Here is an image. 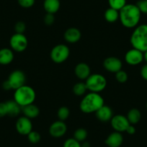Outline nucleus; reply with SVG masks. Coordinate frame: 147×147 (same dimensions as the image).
<instances>
[{
  "instance_id": "nucleus-14",
  "label": "nucleus",
  "mask_w": 147,
  "mask_h": 147,
  "mask_svg": "<svg viewBox=\"0 0 147 147\" xmlns=\"http://www.w3.org/2000/svg\"><path fill=\"white\" fill-rule=\"evenodd\" d=\"M123 141V137L120 132H115L110 134L105 139L106 145L109 147H120Z\"/></svg>"
},
{
  "instance_id": "nucleus-17",
  "label": "nucleus",
  "mask_w": 147,
  "mask_h": 147,
  "mask_svg": "<svg viewBox=\"0 0 147 147\" xmlns=\"http://www.w3.org/2000/svg\"><path fill=\"white\" fill-rule=\"evenodd\" d=\"M90 68L87 63H80L75 67V74L80 80H87L90 75Z\"/></svg>"
},
{
  "instance_id": "nucleus-10",
  "label": "nucleus",
  "mask_w": 147,
  "mask_h": 147,
  "mask_svg": "<svg viewBox=\"0 0 147 147\" xmlns=\"http://www.w3.org/2000/svg\"><path fill=\"white\" fill-rule=\"evenodd\" d=\"M125 60L128 64L131 66L138 65L144 60V53L133 48L125 53Z\"/></svg>"
},
{
  "instance_id": "nucleus-6",
  "label": "nucleus",
  "mask_w": 147,
  "mask_h": 147,
  "mask_svg": "<svg viewBox=\"0 0 147 147\" xmlns=\"http://www.w3.org/2000/svg\"><path fill=\"white\" fill-rule=\"evenodd\" d=\"M70 51L69 47L64 44L56 45L51 51V59L54 63H61L69 58Z\"/></svg>"
},
{
  "instance_id": "nucleus-32",
  "label": "nucleus",
  "mask_w": 147,
  "mask_h": 147,
  "mask_svg": "<svg viewBox=\"0 0 147 147\" xmlns=\"http://www.w3.org/2000/svg\"><path fill=\"white\" fill-rule=\"evenodd\" d=\"M25 29H26V25L23 22H21V21L17 22L15 26V30L16 33L23 34L25 31Z\"/></svg>"
},
{
  "instance_id": "nucleus-18",
  "label": "nucleus",
  "mask_w": 147,
  "mask_h": 147,
  "mask_svg": "<svg viewBox=\"0 0 147 147\" xmlns=\"http://www.w3.org/2000/svg\"><path fill=\"white\" fill-rule=\"evenodd\" d=\"M22 112L23 113L24 116L31 119V118H35L38 116L40 114V110L38 106L33 105L32 103V104L22 107Z\"/></svg>"
},
{
  "instance_id": "nucleus-19",
  "label": "nucleus",
  "mask_w": 147,
  "mask_h": 147,
  "mask_svg": "<svg viewBox=\"0 0 147 147\" xmlns=\"http://www.w3.org/2000/svg\"><path fill=\"white\" fill-rule=\"evenodd\" d=\"M14 59V53L9 49H0V64H9Z\"/></svg>"
},
{
  "instance_id": "nucleus-41",
  "label": "nucleus",
  "mask_w": 147,
  "mask_h": 147,
  "mask_svg": "<svg viewBox=\"0 0 147 147\" xmlns=\"http://www.w3.org/2000/svg\"><path fill=\"white\" fill-rule=\"evenodd\" d=\"M146 109H147V102H146Z\"/></svg>"
},
{
  "instance_id": "nucleus-21",
  "label": "nucleus",
  "mask_w": 147,
  "mask_h": 147,
  "mask_svg": "<svg viewBox=\"0 0 147 147\" xmlns=\"http://www.w3.org/2000/svg\"><path fill=\"white\" fill-rule=\"evenodd\" d=\"M60 1L59 0H45L43 7L47 13L53 14L58 12L60 9Z\"/></svg>"
},
{
  "instance_id": "nucleus-25",
  "label": "nucleus",
  "mask_w": 147,
  "mask_h": 147,
  "mask_svg": "<svg viewBox=\"0 0 147 147\" xmlns=\"http://www.w3.org/2000/svg\"><path fill=\"white\" fill-rule=\"evenodd\" d=\"M87 90V86L84 82H78L74 86L73 92L77 96H82L86 92Z\"/></svg>"
},
{
  "instance_id": "nucleus-35",
  "label": "nucleus",
  "mask_w": 147,
  "mask_h": 147,
  "mask_svg": "<svg viewBox=\"0 0 147 147\" xmlns=\"http://www.w3.org/2000/svg\"><path fill=\"white\" fill-rule=\"evenodd\" d=\"M7 115V110L5 102H0V118Z\"/></svg>"
},
{
  "instance_id": "nucleus-29",
  "label": "nucleus",
  "mask_w": 147,
  "mask_h": 147,
  "mask_svg": "<svg viewBox=\"0 0 147 147\" xmlns=\"http://www.w3.org/2000/svg\"><path fill=\"white\" fill-rule=\"evenodd\" d=\"M115 78L118 82L124 83L128 80V74L124 71L120 70L115 73Z\"/></svg>"
},
{
  "instance_id": "nucleus-30",
  "label": "nucleus",
  "mask_w": 147,
  "mask_h": 147,
  "mask_svg": "<svg viewBox=\"0 0 147 147\" xmlns=\"http://www.w3.org/2000/svg\"><path fill=\"white\" fill-rule=\"evenodd\" d=\"M63 147H81V144L78 141L71 138L66 140L63 144Z\"/></svg>"
},
{
  "instance_id": "nucleus-13",
  "label": "nucleus",
  "mask_w": 147,
  "mask_h": 147,
  "mask_svg": "<svg viewBox=\"0 0 147 147\" xmlns=\"http://www.w3.org/2000/svg\"><path fill=\"white\" fill-rule=\"evenodd\" d=\"M67 131V127L63 121H58L53 123L49 128V134L54 138L62 137Z\"/></svg>"
},
{
  "instance_id": "nucleus-7",
  "label": "nucleus",
  "mask_w": 147,
  "mask_h": 147,
  "mask_svg": "<svg viewBox=\"0 0 147 147\" xmlns=\"http://www.w3.org/2000/svg\"><path fill=\"white\" fill-rule=\"evenodd\" d=\"M9 43L12 50L17 52H22L28 47V41L24 34L15 33L11 37Z\"/></svg>"
},
{
  "instance_id": "nucleus-5",
  "label": "nucleus",
  "mask_w": 147,
  "mask_h": 147,
  "mask_svg": "<svg viewBox=\"0 0 147 147\" xmlns=\"http://www.w3.org/2000/svg\"><path fill=\"white\" fill-rule=\"evenodd\" d=\"M85 84L87 90L92 92L99 93L104 90L107 85V80L104 76L100 74H90V77L86 80Z\"/></svg>"
},
{
  "instance_id": "nucleus-39",
  "label": "nucleus",
  "mask_w": 147,
  "mask_h": 147,
  "mask_svg": "<svg viewBox=\"0 0 147 147\" xmlns=\"http://www.w3.org/2000/svg\"><path fill=\"white\" fill-rule=\"evenodd\" d=\"M81 147H90V144L89 142H84L81 144Z\"/></svg>"
},
{
  "instance_id": "nucleus-27",
  "label": "nucleus",
  "mask_w": 147,
  "mask_h": 147,
  "mask_svg": "<svg viewBox=\"0 0 147 147\" xmlns=\"http://www.w3.org/2000/svg\"><path fill=\"white\" fill-rule=\"evenodd\" d=\"M70 114V111H69V108L67 107H61L58 110V117H59V120L61 121H64L65 120L67 119Z\"/></svg>"
},
{
  "instance_id": "nucleus-20",
  "label": "nucleus",
  "mask_w": 147,
  "mask_h": 147,
  "mask_svg": "<svg viewBox=\"0 0 147 147\" xmlns=\"http://www.w3.org/2000/svg\"><path fill=\"white\" fill-rule=\"evenodd\" d=\"M5 103H6L7 110V115L9 116H18L22 111V107L15 100H9Z\"/></svg>"
},
{
  "instance_id": "nucleus-12",
  "label": "nucleus",
  "mask_w": 147,
  "mask_h": 147,
  "mask_svg": "<svg viewBox=\"0 0 147 147\" xmlns=\"http://www.w3.org/2000/svg\"><path fill=\"white\" fill-rule=\"evenodd\" d=\"M103 66L107 71L112 73H116L122 69V61L114 56L107 58L103 62Z\"/></svg>"
},
{
  "instance_id": "nucleus-36",
  "label": "nucleus",
  "mask_w": 147,
  "mask_h": 147,
  "mask_svg": "<svg viewBox=\"0 0 147 147\" xmlns=\"http://www.w3.org/2000/svg\"><path fill=\"white\" fill-rule=\"evenodd\" d=\"M141 75L144 80L147 81V63L142 66L141 69Z\"/></svg>"
},
{
  "instance_id": "nucleus-31",
  "label": "nucleus",
  "mask_w": 147,
  "mask_h": 147,
  "mask_svg": "<svg viewBox=\"0 0 147 147\" xmlns=\"http://www.w3.org/2000/svg\"><path fill=\"white\" fill-rule=\"evenodd\" d=\"M136 5L141 13L147 15V0H139Z\"/></svg>"
},
{
  "instance_id": "nucleus-3",
  "label": "nucleus",
  "mask_w": 147,
  "mask_h": 147,
  "mask_svg": "<svg viewBox=\"0 0 147 147\" xmlns=\"http://www.w3.org/2000/svg\"><path fill=\"white\" fill-rule=\"evenodd\" d=\"M131 43L134 49L141 52L147 51V25H138L133 32L131 36Z\"/></svg>"
},
{
  "instance_id": "nucleus-2",
  "label": "nucleus",
  "mask_w": 147,
  "mask_h": 147,
  "mask_svg": "<svg viewBox=\"0 0 147 147\" xmlns=\"http://www.w3.org/2000/svg\"><path fill=\"white\" fill-rule=\"evenodd\" d=\"M104 105V100L99 93L90 92L83 97L80 102V110L84 113H95Z\"/></svg>"
},
{
  "instance_id": "nucleus-38",
  "label": "nucleus",
  "mask_w": 147,
  "mask_h": 147,
  "mask_svg": "<svg viewBox=\"0 0 147 147\" xmlns=\"http://www.w3.org/2000/svg\"><path fill=\"white\" fill-rule=\"evenodd\" d=\"M2 87H3L4 90H12L10 84H9V82H8L7 80V81H5V82L3 83V84H2Z\"/></svg>"
},
{
  "instance_id": "nucleus-24",
  "label": "nucleus",
  "mask_w": 147,
  "mask_h": 147,
  "mask_svg": "<svg viewBox=\"0 0 147 147\" xmlns=\"http://www.w3.org/2000/svg\"><path fill=\"white\" fill-rule=\"evenodd\" d=\"M87 137V131L84 128H80L75 131L74 134V138L78 141L79 142L84 141Z\"/></svg>"
},
{
  "instance_id": "nucleus-15",
  "label": "nucleus",
  "mask_w": 147,
  "mask_h": 147,
  "mask_svg": "<svg viewBox=\"0 0 147 147\" xmlns=\"http://www.w3.org/2000/svg\"><path fill=\"white\" fill-rule=\"evenodd\" d=\"M96 117L98 118L99 121L102 122H107L112 119L113 110L110 107L107 105H103L95 112Z\"/></svg>"
},
{
  "instance_id": "nucleus-23",
  "label": "nucleus",
  "mask_w": 147,
  "mask_h": 147,
  "mask_svg": "<svg viewBox=\"0 0 147 147\" xmlns=\"http://www.w3.org/2000/svg\"><path fill=\"white\" fill-rule=\"evenodd\" d=\"M105 18L107 22L110 23L115 22L119 19V11L113 8H108L105 12Z\"/></svg>"
},
{
  "instance_id": "nucleus-28",
  "label": "nucleus",
  "mask_w": 147,
  "mask_h": 147,
  "mask_svg": "<svg viewBox=\"0 0 147 147\" xmlns=\"http://www.w3.org/2000/svg\"><path fill=\"white\" fill-rule=\"evenodd\" d=\"M28 138L29 141L32 144H38L39 141H40V134L37 131H32L28 135Z\"/></svg>"
},
{
  "instance_id": "nucleus-11",
  "label": "nucleus",
  "mask_w": 147,
  "mask_h": 147,
  "mask_svg": "<svg viewBox=\"0 0 147 147\" xmlns=\"http://www.w3.org/2000/svg\"><path fill=\"white\" fill-rule=\"evenodd\" d=\"M16 130L21 135L28 136L32 131L30 119L25 116L20 117L16 122Z\"/></svg>"
},
{
  "instance_id": "nucleus-22",
  "label": "nucleus",
  "mask_w": 147,
  "mask_h": 147,
  "mask_svg": "<svg viewBox=\"0 0 147 147\" xmlns=\"http://www.w3.org/2000/svg\"><path fill=\"white\" fill-rule=\"evenodd\" d=\"M127 118L129 121L130 124L134 125V124L138 123L141 118V114L139 110L136 108H133L129 110L127 115Z\"/></svg>"
},
{
  "instance_id": "nucleus-37",
  "label": "nucleus",
  "mask_w": 147,
  "mask_h": 147,
  "mask_svg": "<svg viewBox=\"0 0 147 147\" xmlns=\"http://www.w3.org/2000/svg\"><path fill=\"white\" fill-rule=\"evenodd\" d=\"M126 132L128 133V134H130V135H133V134H134L136 133V128L134 125H132L131 124V125L127 128Z\"/></svg>"
},
{
  "instance_id": "nucleus-4",
  "label": "nucleus",
  "mask_w": 147,
  "mask_h": 147,
  "mask_svg": "<svg viewBox=\"0 0 147 147\" xmlns=\"http://www.w3.org/2000/svg\"><path fill=\"white\" fill-rule=\"evenodd\" d=\"M35 92L32 87L28 85H23L15 90L14 100L21 107H23L28 105L32 104L35 101Z\"/></svg>"
},
{
  "instance_id": "nucleus-26",
  "label": "nucleus",
  "mask_w": 147,
  "mask_h": 147,
  "mask_svg": "<svg viewBox=\"0 0 147 147\" xmlns=\"http://www.w3.org/2000/svg\"><path fill=\"white\" fill-rule=\"evenodd\" d=\"M108 4L110 8L120 11L127 3L126 0H108Z\"/></svg>"
},
{
  "instance_id": "nucleus-33",
  "label": "nucleus",
  "mask_w": 147,
  "mask_h": 147,
  "mask_svg": "<svg viewBox=\"0 0 147 147\" xmlns=\"http://www.w3.org/2000/svg\"><path fill=\"white\" fill-rule=\"evenodd\" d=\"M35 0H18V3L22 7L30 8L35 4Z\"/></svg>"
},
{
  "instance_id": "nucleus-40",
  "label": "nucleus",
  "mask_w": 147,
  "mask_h": 147,
  "mask_svg": "<svg viewBox=\"0 0 147 147\" xmlns=\"http://www.w3.org/2000/svg\"><path fill=\"white\" fill-rule=\"evenodd\" d=\"M144 60L147 63V51L144 52Z\"/></svg>"
},
{
  "instance_id": "nucleus-34",
  "label": "nucleus",
  "mask_w": 147,
  "mask_h": 147,
  "mask_svg": "<svg viewBox=\"0 0 147 147\" xmlns=\"http://www.w3.org/2000/svg\"><path fill=\"white\" fill-rule=\"evenodd\" d=\"M55 17L53 14L47 13L44 17V22L47 25H51L54 22Z\"/></svg>"
},
{
  "instance_id": "nucleus-8",
  "label": "nucleus",
  "mask_w": 147,
  "mask_h": 147,
  "mask_svg": "<svg viewBox=\"0 0 147 147\" xmlns=\"http://www.w3.org/2000/svg\"><path fill=\"white\" fill-rule=\"evenodd\" d=\"M25 80L26 77L24 72L20 70H15L10 74L7 81L9 82L12 90H17L25 85Z\"/></svg>"
},
{
  "instance_id": "nucleus-16",
  "label": "nucleus",
  "mask_w": 147,
  "mask_h": 147,
  "mask_svg": "<svg viewBox=\"0 0 147 147\" xmlns=\"http://www.w3.org/2000/svg\"><path fill=\"white\" fill-rule=\"evenodd\" d=\"M64 38L70 43H77L81 38V32L76 28H70L65 32Z\"/></svg>"
},
{
  "instance_id": "nucleus-1",
  "label": "nucleus",
  "mask_w": 147,
  "mask_h": 147,
  "mask_svg": "<svg viewBox=\"0 0 147 147\" xmlns=\"http://www.w3.org/2000/svg\"><path fill=\"white\" fill-rule=\"evenodd\" d=\"M141 12L136 5L126 4L119 11V18L121 23L127 28L137 26L141 20Z\"/></svg>"
},
{
  "instance_id": "nucleus-9",
  "label": "nucleus",
  "mask_w": 147,
  "mask_h": 147,
  "mask_svg": "<svg viewBox=\"0 0 147 147\" xmlns=\"http://www.w3.org/2000/svg\"><path fill=\"white\" fill-rule=\"evenodd\" d=\"M111 126L117 132H124L126 131L127 128L129 126L130 124L127 117L122 115H116L110 120Z\"/></svg>"
}]
</instances>
